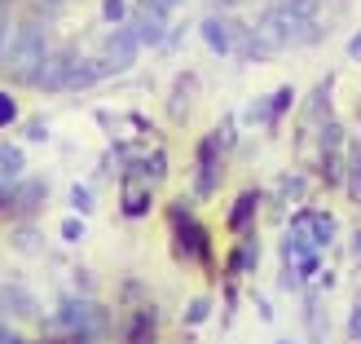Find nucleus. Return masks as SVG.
<instances>
[{
	"instance_id": "obj_1",
	"label": "nucleus",
	"mask_w": 361,
	"mask_h": 344,
	"mask_svg": "<svg viewBox=\"0 0 361 344\" xmlns=\"http://www.w3.org/2000/svg\"><path fill=\"white\" fill-rule=\"evenodd\" d=\"M44 58H49V31H44V23H35V18H31V23H13L0 71H5L9 80H18V84H31Z\"/></svg>"
},
{
	"instance_id": "obj_2",
	"label": "nucleus",
	"mask_w": 361,
	"mask_h": 344,
	"mask_svg": "<svg viewBox=\"0 0 361 344\" xmlns=\"http://www.w3.org/2000/svg\"><path fill=\"white\" fill-rule=\"evenodd\" d=\"M53 327L58 331H66L71 340H93V336H102L106 331V309L102 304H93V300H62V309H58V318H53Z\"/></svg>"
},
{
	"instance_id": "obj_3",
	"label": "nucleus",
	"mask_w": 361,
	"mask_h": 344,
	"mask_svg": "<svg viewBox=\"0 0 361 344\" xmlns=\"http://www.w3.org/2000/svg\"><path fill=\"white\" fill-rule=\"evenodd\" d=\"M137 49H141V40L133 35V27H128V23L115 27L111 35H106V45H102V66H106V76L128 71V66L137 62Z\"/></svg>"
},
{
	"instance_id": "obj_4",
	"label": "nucleus",
	"mask_w": 361,
	"mask_h": 344,
	"mask_svg": "<svg viewBox=\"0 0 361 344\" xmlns=\"http://www.w3.org/2000/svg\"><path fill=\"white\" fill-rule=\"evenodd\" d=\"M71 58H75V49H49V58L40 62L35 71V88L40 93H66V80H71Z\"/></svg>"
},
{
	"instance_id": "obj_5",
	"label": "nucleus",
	"mask_w": 361,
	"mask_h": 344,
	"mask_svg": "<svg viewBox=\"0 0 361 344\" xmlns=\"http://www.w3.org/2000/svg\"><path fill=\"white\" fill-rule=\"evenodd\" d=\"M133 35L141 45H164V31H168V13H159V9H150V5H141L137 13H133Z\"/></svg>"
},
{
	"instance_id": "obj_6",
	"label": "nucleus",
	"mask_w": 361,
	"mask_h": 344,
	"mask_svg": "<svg viewBox=\"0 0 361 344\" xmlns=\"http://www.w3.org/2000/svg\"><path fill=\"white\" fill-rule=\"evenodd\" d=\"M203 40L212 53L229 58V53H238V27L225 23V18H203Z\"/></svg>"
},
{
	"instance_id": "obj_7",
	"label": "nucleus",
	"mask_w": 361,
	"mask_h": 344,
	"mask_svg": "<svg viewBox=\"0 0 361 344\" xmlns=\"http://www.w3.org/2000/svg\"><path fill=\"white\" fill-rule=\"evenodd\" d=\"M102 76H106L102 58H84V53H75V58H71V80H66V88H71V93H80V88H93Z\"/></svg>"
},
{
	"instance_id": "obj_8",
	"label": "nucleus",
	"mask_w": 361,
	"mask_h": 344,
	"mask_svg": "<svg viewBox=\"0 0 361 344\" xmlns=\"http://www.w3.org/2000/svg\"><path fill=\"white\" fill-rule=\"evenodd\" d=\"M172 225H176V234L185 239V247L194 251V256H203L207 261V230L203 225H194L185 212H180V203H176V212H172Z\"/></svg>"
},
{
	"instance_id": "obj_9",
	"label": "nucleus",
	"mask_w": 361,
	"mask_h": 344,
	"mask_svg": "<svg viewBox=\"0 0 361 344\" xmlns=\"http://www.w3.org/2000/svg\"><path fill=\"white\" fill-rule=\"evenodd\" d=\"M194 88H198V76L194 71H185V76H176V84H172V119H185L190 115V97H194Z\"/></svg>"
},
{
	"instance_id": "obj_10",
	"label": "nucleus",
	"mask_w": 361,
	"mask_h": 344,
	"mask_svg": "<svg viewBox=\"0 0 361 344\" xmlns=\"http://www.w3.org/2000/svg\"><path fill=\"white\" fill-rule=\"evenodd\" d=\"M150 212V190L137 186V177H123V216H146Z\"/></svg>"
},
{
	"instance_id": "obj_11",
	"label": "nucleus",
	"mask_w": 361,
	"mask_h": 344,
	"mask_svg": "<svg viewBox=\"0 0 361 344\" xmlns=\"http://www.w3.org/2000/svg\"><path fill=\"white\" fill-rule=\"evenodd\" d=\"M309 234H313V247H331L335 243V216L331 212H309Z\"/></svg>"
},
{
	"instance_id": "obj_12",
	"label": "nucleus",
	"mask_w": 361,
	"mask_h": 344,
	"mask_svg": "<svg viewBox=\"0 0 361 344\" xmlns=\"http://www.w3.org/2000/svg\"><path fill=\"white\" fill-rule=\"evenodd\" d=\"M309 194V181H304V172H286L278 181V198H286V203H300V198Z\"/></svg>"
},
{
	"instance_id": "obj_13",
	"label": "nucleus",
	"mask_w": 361,
	"mask_h": 344,
	"mask_svg": "<svg viewBox=\"0 0 361 344\" xmlns=\"http://www.w3.org/2000/svg\"><path fill=\"white\" fill-rule=\"evenodd\" d=\"M0 296H5V309H18V314H35V300L27 287H0Z\"/></svg>"
},
{
	"instance_id": "obj_14",
	"label": "nucleus",
	"mask_w": 361,
	"mask_h": 344,
	"mask_svg": "<svg viewBox=\"0 0 361 344\" xmlns=\"http://www.w3.org/2000/svg\"><path fill=\"white\" fill-rule=\"evenodd\" d=\"M150 336H154V314L150 309H137L133 314V336H128V344H150Z\"/></svg>"
},
{
	"instance_id": "obj_15",
	"label": "nucleus",
	"mask_w": 361,
	"mask_h": 344,
	"mask_svg": "<svg viewBox=\"0 0 361 344\" xmlns=\"http://www.w3.org/2000/svg\"><path fill=\"white\" fill-rule=\"evenodd\" d=\"M278 5L286 13H295L300 23H317V13H322V0H278Z\"/></svg>"
},
{
	"instance_id": "obj_16",
	"label": "nucleus",
	"mask_w": 361,
	"mask_h": 344,
	"mask_svg": "<svg viewBox=\"0 0 361 344\" xmlns=\"http://www.w3.org/2000/svg\"><path fill=\"white\" fill-rule=\"evenodd\" d=\"M251 212H256V194H243L238 203H233V212H229V225L233 230H247L251 225Z\"/></svg>"
},
{
	"instance_id": "obj_17",
	"label": "nucleus",
	"mask_w": 361,
	"mask_h": 344,
	"mask_svg": "<svg viewBox=\"0 0 361 344\" xmlns=\"http://www.w3.org/2000/svg\"><path fill=\"white\" fill-rule=\"evenodd\" d=\"M0 168H5L9 181L23 177V150H13V146H0Z\"/></svg>"
},
{
	"instance_id": "obj_18",
	"label": "nucleus",
	"mask_w": 361,
	"mask_h": 344,
	"mask_svg": "<svg viewBox=\"0 0 361 344\" xmlns=\"http://www.w3.org/2000/svg\"><path fill=\"white\" fill-rule=\"evenodd\" d=\"M348 194L361 203V141L353 146V168H348Z\"/></svg>"
},
{
	"instance_id": "obj_19",
	"label": "nucleus",
	"mask_w": 361,
	"mask_h": 344,
	"mask_svg": "<svg viewBox=\"0 0 361 344\" xmlns=\"http://www.w3.org/2000/svg\"><path fill=\"white\" fill-rule=\"evenodd\" d=\"M207 314H212V300H207V296H198V300H190L185 322H190V327H198V322H207Z\"/></svg>"
},
{
	"instance_id": "obj_20",
	"label": "nucleus",
	"mask_w": 361,
	"mask_h": 344,
	"mask_svg": "<svg viewBox=\"0 0 361 344\" xmlns=\"http://www.w3.org/2000/svg\"><path fill=\"white\" fill-rule=\"evenodd\" d=\"M71 203H75V212H80V216H88L97 198H93V190H88V186H75V190H71Z\"/></svg>"
},
{
	"instance_id": "obj_21",
	"label": "nucleus",
	"mask_w": 361,
	"mask_h": 344,
	"mask_svg": "<svg viewBox=\"0 0 361 344\" xmlns=\"http://www.w3.org/2000/svg\"><path fill=\"white\" fill-rule=\"evenodd\" d=\"M9 31H13V18H9V0H0V62H5V45H9Z\"/></svg>"
},
{
	"instance_id": "obj_22",
	"label": "nucleus",
	"mask_w": 361,
	"mask_h": 344,
	"mask_svg": "<svg viewBox=\"0 0 361 344\" xmlns=\"http://www.w3.org/2000/svg\"><path fill=\"white\" fill-rule=\"evenodd\" d=\"M102 13L111 18V23H123V18H128V5H123V0H106V5H102Z\"/></svg>"
},
{
	"instance_id": "obj_23",
	"label": "nucleus",
	"mask_w": 361,
	"mask_h": 344,
	"mask_svg": "<svg viewBox=\"0 0 361 344\" xmlns=\"http://www.w3.org/2000/svg\"><path fill=\"white\" fill-rule=\"evenodd\" d=\"M62 239H66V243H80V239H84V225L75 221V216H71V221H62Z\"/></svg>"
},
{
	"instance_id": "obj_24",
	"label": "nucleus",
	"mask_w": 361,
	"mask_h": 344,
	"mask_svg": "<svg viewBox=\"0 0 361 344\" xmlns=\"http://www.w3.org/2000/svg\"><path fill=\"white\" fill-rule=\"evenodd\" d=\"M13 115H18V111H13V102L0 93V124H13Z\"/></svg>"
},
{
	"instance_id": "obj_25",
	"label": "nucleus",
	"mask_w": 361,
	"mask_h": 344,
	"mask_svg": "<svg viewBox=\"0 0 361 344\" xmlns=\"http://www.w3.org/2000/svg\"><path fill=\"white\" fill-rule=\"evenodd\" d=\"M141 5H150V9H159V13H172L180 0H141Z\"/></svg>"
},
{
	"instance_id": "obj_26",
	"label": "nucleus",
	"mask_w": 361,
	"mask_h": 344,
	"mask_svg": "<svg viewBox=\"0 0 361 344\" xmlns=\"http://www.w3.org/2000/svg\"><path fill=\"white\" fill-rule=\"evenodd\" d=\"M348 336L361 344V304H357V309H353V322H348Z\"/></svg>"
},
{
	"instance_id": "obj_27",
	"label": "nucleus",
	"mask_w": 361,
	"mask_h": 344,
	"mask_svg": "<svg viewBox=\"0 0 361 344\" xmlns=\"http://www.w3.org/2000/svg\"><path fill=\"white\" fill-rule=\"evenodd\" d=\"M40 5H44V9H49V13H62V9H66V5H75V0H40Z\"/></svg>"
},
{
	"instance_id": "obj_28",
	"label": "nucleus",
	"mask_w": 361,
	"mask_h": 344,
	"mask_svg": "<svg viewBox=\"0 0 361 344\" xmlns=\"http://www.w3.org/2000/svg\"><path fill=\"white\" fill-rule=\"evenodd\" d=\"M348 58H353V62H361V31H357L353 40H348Z\"/></svg>"
},
{
	"instance_id": "obj_29",
	"label": "nucleus",
	"mask_w": 361,
	"mask_h": 344,
	"mask_svg": "<svg viewBox=\"0 0 361 344\" xmlns=\"http://www.w3.org/2000/svg\"><path fill=\"white\" fill-rule=\"evenodd\" d=\"M18 247H23V251H35V234H31V230L18 234Z\"/></svg>"
},
{
	"instance_id": "obj_30",
	"label": "nucleus",
	"mask_w": 361,
	"mask_h": 344,
	"mask_svg": "<svg viewBox=\"0 0 361 344\" xmlns=\"http://www.w3.org/2000/svg\"><path fill=\"white\" fill-rule=\"evenodd\" d=\"M0 344H23V340H18L13 331H5V327H0Z\"/></svg>"
},
{
	"instance_id": "obj_31",
	"label": "nucleus",
	"mask_w": 361,
	"mask_h": 344,
	"mask_svg": "<svg viewBox=\"0 0 361 344\" xmlns=\"http://www.w3.org/2000/svg\"><path fill=\"white\" fill-rule=\"evenodd\" d=\"M278 344H295V340H278Z\"/></svg>"
}]
</instances>
